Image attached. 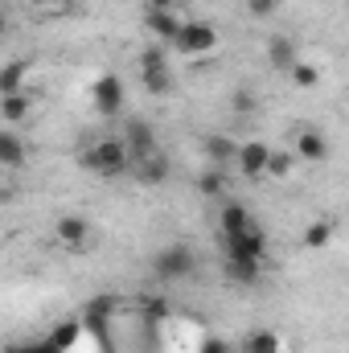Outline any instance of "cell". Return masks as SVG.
<instances>
[{
	"instance_id": "6da1fadb",
	"label": "cell",
	"mask_w": 349,
	"mask_h": 353,
	"mask_svg": "<svg viewBox=\"0 0 349 353\" xmlns=\"http://www.w3.org/2000/svg\"><path fill=\"white\" fill-rule=\"evenodd\" d=\"M79 165L87 169V173L103 176V181H115V176H123L132 169V161H128V148H123V140L115 136V132H107V136H94L87 148H79Z\"/></svg>"
},
{
	"instance_id": "7a4b0ae2",
	"label": "cell",
	"mask_w": 349,
	"mask_h": 353,
	"mask_svg": "<svg viewBox=\"0 0 349 353\" xmlns=\"http://www.w3.org/2000/svg\"><path fill=\"white\" fill-rule=\"evenodd\" d=\"M169 46H173L181 58H210L222 46V37H218V29L210 21H181Z\"/></svg>"
},
{
	"instance_id": "3957f363",
	"label": "cell",
	"mask_w": 349,
	"mask_h": 353,
	"mask_svg": "<svg viewBox=\"0 0 349 353\" xmlns=\"http://www.w3.org/2000/svg\"><path fill=\"white\" fill-rule=\"evenodd\" d=\"M152 275L161 283H181V279H193L197 275V255L185 247V243H169L152 255Z\"/></svg>"
},
{
	"instance_id": "277c9868",
	"label": "cell",
	"mask_w": 349,
	"mask_h": 353,
	"mask_svg": "<svg viewBox=\"0 0 349 353\" xmlns=\"http://www.w3.org/2000/svg\"><path fill=\"white\" fill-rule=\"evenodd\" d=\"M90 239H94V230L83 214H58L54 218V247L58 251L83 255V251H90Z\"/></svg>"
},
{
	"instance_id": "5b68a950",
	"label": "cell",
	"mask_w": 349,
	"mask_h": 353,
	"mask_svg": "<svg viewBox=\"0 0 349 353\" xmlns=\"http://www.w3.org/2000/svg\"><path fill=\"white\" fill-rule=\"evenodd\" d=\"M115 136L123 140V148H128V161L152 157V152L161 148V136H157V128H152L148 119H136V115H123V123H119V132H115Z\"/></svg>"
},
{
	"instance_id": "8992f818",
	"label": "cell",
	"mask_w": 349,
	"mask_h": 353,
	"mask_svg": "<svg viewBox=\"0 0 349 353\" xmlns=\"http://www.w3.org/2000/svg\"><path fill=\"white\" fill-rule=\"evenodd\" d=\"M136 66H140V83L152 90V94H169L173 87V70H169V54H165V46H148L140 58H136Z\"/></svg>"
},
{
	"instance_id": "52a82bcc",
	"label": "cell",
	"mask_w": 349,
	"mask_h": 353,
	"mask_svg": "<svg viewBox=\"0 0 349 353\" xmlns=\"http://www.w3.org/2000/svg\"><path fill=\"white\" fill-rule=\"evenodd\" d=\"M222 243V255L226 259H267V234H263L259 222H251L247 230H239V234H226V239H218Z\"/></svg>"
},
{
	"instance_id": "ba28073f",
	"label": "cell",
	"mask_w": 349,
	"mask_h": 353,
	"mask_svg": "<svg viewBox=\"0 0 349 353\" xmlns=\"http://www.w3.org/2000/svg\"><path fill=\"white\" fill-rule=\"evenodd\" d=\"M123 79L119 74H99L94 83H90V107L103 115V119H115L119 111H123Z\"/></svg>"
},
{
	"instance_id": "9c48e42d",
	"label": "cell",
	"mask_w": 349,
	"mask_h": 353,
	"mask_svg": "<svg viewBox=\"0 0 349 353\" xmlns=\"http://www.w3.org/2000/svg\"><path fill=\"white\" fill-rule=\"evenodd\" d=\"M300 165H321V161H329V140H325V132L321 128H300L296 136H292V148H288Z\"/></svg>"
},
{
	"instance_id": "30bf717a",
	"label": "cell",
	"mask_w": 349,
	"mask_h": 353,
	"mask_svg": "<svg viewBox=\"0 0 349 353\" xmlns=\"http://www.w3.org/2000/svg\"><path fill=\"white\" fill-rule=\"evenodd\" d=\"M128 173L136 176V185H144V189H157V185H165L169 176H173V161L165 157V148H157L152 157H140V161H132V169Z\"/></svg>"
},
{
	"instance_id": "8fae6325",
	"label": "cell",
	"mask_w": 349,
	"mask_h": 353,
	"mask_svg": "<svg viewBox=\"0 0 349 353\" xmlns=\"http://www.w3.org/2000/svg\"><path fill=\"white\" fill-rule=\"evenodd\" d=\"M267 152H271L267 140H247V144H239V148H235V169H239V176H247V181H263Z\"/></svg>"
},
{
	"instance_id": "7c38bea8",
	"label": "cell",
	"mask_w": 349,
	"mask_h": 353,
	"mask_svg": "<svg viewBox=\"0 0 349 353\" xmlns=\"http://www.w3.org/2000/svg\"><path fill=\"white\" fill-rule=\"evenodd\" d=\"M177 25H181V17H177L173 8H144V33H148L157 46H169V41H173Z\"/></svg>"
},
{
	"instance_id": "4fadbf2b",
	"label": "cell",
	"mask_w": 349,
	"mask_h": 353,
	"mask_svg": "<svg viewBox=\"0 0 349 353\" xmlns=\"http://www.w3.org/2000/svg\"><path fill=\"white\" fill-rule=\"evenodd\" d=\"M296 62H300V46H296L288 33H275V37H267V66H271V70L288 74Z\"/></svg>"
},
{
	"instance_id": "5bb4252c",
	"label": "cell",
	"mask_w": 349,
	"mask_h": 353,
	"mask_svg": "<svg viewBox=\"0 0 349 353\" xmlns=\"http://www.w3.org/2000/svg\"><path fill=\"white\" fill-rule=\"evenodd\" d=\"M25 161H29V144L21 140V132L0 128V169L12 173V169H25Z\"/></svg>"
},
{
	"instance_id": "9a60e30c",
	"label": "cell",
	"mask_w": 349,
	"mask_h": 353,
	"mask_svg": "<svg viewBox=\"0 0 349 353\" xmlns=\"http://www.w3.org/2000/svg\"><path fill=\"white\" fill-rule=\"evenodd\" d=\"M255 218H251V210L243 205V201H222L218 205V239H226V234H239V230H247Z\"/></svg>"
},
{
	"instance_id": "2e32d148",
	"label": "cell",
	"mask_w": 349,
	"mask_h": 353,
	"mask_svg": "<svg viewBox=\"0 0 349 353\" xmlns=\"http://www.w3.org/2000/svg\"><path fill=\"white\" fill-rule=\"evenodd\" d=\"M239 353H283V337L275 329H251L239 341Z\"/></svg>"
},
{
	"instance_id": "e0dca14e",
	"label": "cell",
	"mask_w": 349,
	"mask_h": 353,
	"mask_svg": "<svg viewBox=\"0 0 349 353\" xmlns=\"http://www.w3.org/2000/svg\"><path fill=\"white\" fill-rule=\"evenodd\" d=\"M29 111H33V99H29L25 90H21V94H0V119H4V128L25 123Z\"/></svg>"
},
{
	"instance_id": "ac0fdd59",
	"label": "cell",
	"mask_w": 349,
	"mask_h": 353,
	"mask_svg": "<svg viewBox=\"0 0 349 353\" xmlns=\"http://www.w3.org/2000/svg\"><path fill=\"white\" fill-rule=\"evenodd\" d=\"M296 157L288 152V148H271L267 152V169H263V181H292L296 176Z\"/></svg>"
},
{
	"instance_id": "d6986e66",
	"label": "cell",
	"mask_w": 349,
	"mask_h": 353,
	"mask_svg": "<svg viewBox=\"0 0 349 353\" xmlns=\"http://www.w3.org/2000/svg\"><path fill=\"white\" fill-rule=\"evenodd\" d=\"M197 193L201 197H210V201H222L226 197V169H218V165H210V169H201L197 173Z\"/></svg>"
},
{
	"instance_id": "ffe728a7",
	"label": "cell",
	"mask_w": 349,
	"mask_h": 353,
	"mask_svg": "<svg viewBox=\"0 0 349 353\" xmlns=\"http://www.w3.org/2000/svg\"><path fill=\"white\" fill-rule=\"evenodd\" d=\"M25 79H29V62L12 58L0 66V94H21L25 90Z\"/></svg>"
},
{
	"instance_id": "44dd1931",
	"label": "cell",
	"mask_w": 349,
	"mask_h": 353,
	"mask_svg": "<svg viewBox=\"0 0 349 353\" xmlns=\"http://www.w3.org/2000/svg\"><path fill=\"white\" fill-rule=\"evenodd\" d=\"M226 275H230V283H259L263 263L259 259H226Z\"/></svg>"
},
{
	"instance_id": "7402d4cb",
	"label": "cell",
	"mask_w": 349,
	"mask_h": 353,
	"mask_svg": "<svg viewBox=\"0 0 349 353\" xmlns=\"http://www.w3.org/2000/svg\"><path fill=\"white\" fill-rule=\"evenodd\" d=\"M235 148H239V144H235L230 136H210V140H206V157H210V165H218V169H226V165L235 161Z\"/></svg>"
},
{
	"instance_id": "603a6c76",
	"label": "cell",
	"mask_w": 349,
	"mask_h": 353,
	"mask_svg": "<svg viewBox=\"0 0 349 353\" xmlns=\"http://www.w3.org/2000/svg\"><path fill=\"white\" fill-rule=\"evenodd\" d=\"M308 251H325L329 243H333V222L329 218H317V222H308V230H304V239H300Z\"/></svg>"
},
{
	"instance_id": "cb8c5ba5",
	"label": "cell",
	"mask_w": 349,
	"mask_h": 353,
	"mask_svg": "<svg viewBox=\"0 0 349 353\" xmlns=\"http://www.w3.org/2000/svg\"><path fill=\"white\" fill-rule=\"evenodd\" d=\"M288 79H292V87L296 90H317L321 87V66H312V62H296V66L288 70Z\"/></svg>"
},
{
	"instance_id": "d4e9b609",
	"label": "cell",
	"mask_w": 349,
	"mask_h": 353,
	"mask_svg": "<svg viewBox=\"0 0 349 353\" xmlns=\"http://www.w3.org/2000/svg\"><path fill=\"white\" fill-rule=\"evenodd\" d=\"M247 12H251L255 21H271V17L279 12V0H247Z\"/></svg>"
},
{
	"instance_id": "484cf974",
	"label": "cell",
	"mask_w": 349,
	"mask_h": 353,
	"mask_svg": "<svg viewBox=\"0 0 349 353\" xmlns=\"http://www.w3.org/2000/svg\"><path fill=\"white\" fill-rule=\"evenodd\" d=\"M230 107H235V115H247V111H255V94L243 87L235 99H230Z\"/></svg>"
},
{
	"instance_id": "4316f807",
	"label": "cell",
	"mask_w": 349,
	"mask_h": 353,
	"mask_svg": "<svg viewBox=\"0 0 349 353\" xmlns=\"http://www.w3.org/2000/svg\"><path fill=\"white\" fill-rule=\"evenodd\" d=\"M79 0H46V8H74Z\"/></svg>"
},
{
	"instance_id": "83f0119b",
	"label": "cell",
	"mask_w": 349,
	"mask_h": 353,
	"mask_svg": "<svg viewBox=\"0 0 349 353\" xmlns=\"http://www.w3.org/2000/svg\"><path fill=\"white\" fill-rule=\"evenodd\" d=\"M144 8H173V0H144Z\"/></svg>"
},
{
	"instance_id": "f1b7e54d",
	"label": "cell",
	"mask_w": 349,
	"mask_h": 353,
	"mask_svg": "<svg viewBox=\"0 0 349 353\" xmlns=\"http://www.w3.org/2000/svg\"><path fill=\"white\" fill-rule=\"evenodd\" d=\"M4 33H8V12L0 8V37H4Z\"/></svg>"
},
{
	"instance_id": "f546056e",
	"label": "cell",
	"mask_w": 349,
	"mask_h": 353,
	"mask_svg": "<svg viewBox=\"0 0 349 353\" xmlns=\"http://www.w3.org/2000/svg\"><path fill=\"white\" fill-rule=\"evenodd\" d=\"M206 353H226V345H218V341H214V345H210Z\"/></svg>"
},
{
	"instance_id": "4dcf8cb0",
	"label": "cell",
	"mask_w": 349,
	"mask_h": 353,
	"mask_svg": "<svg viewBox=\"0 0 349 353\" xmlns=\"http://www.w3.org/2000/svg\"><path fill=\"white\" fill-rule=\"evenodd\" d=\"M29 4H41V8H46V0H29Z\"/></svg>"
}]
</instances>
